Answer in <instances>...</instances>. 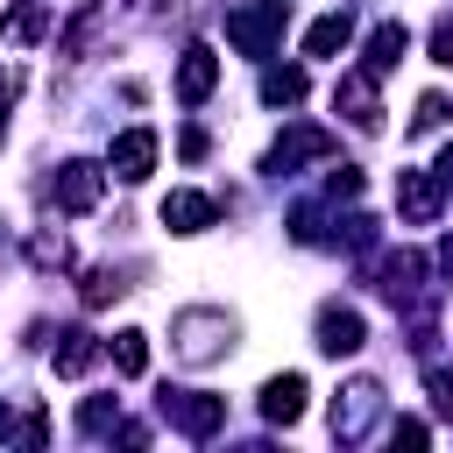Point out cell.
I'll return each instance as SVG.
<instances>
[{
	"label": "cell",
	"instance_id": "obj_1",
	"mask_svg": "<svg viewBox=\"0 0 453 453\" xmlns=\"http://www.w3.org/2000/svg\"><path fill=\"white\" fill-rule=\"evenodd\" d=\"M283 0H241V7H226V42L241 50V57H269L276 42H283Z\"/></svg>",
	"mask_w": 453,
	"mask_h": 453
},
{
	"label": "cell",
	"instance_id": "obj_2",
	"mask_svg": "<svg viewBox=\"0 0 453 453\" xmlns=\"http://www.w3.org/2000/svg\"><path fill=\"white\" fill-rule=\"evenodd\" d=\"M163 418L184 432V439H212L226 425V396H205V389H163Z\"/></svg>",
	"mask_w": 453,
	"mask_h": 453
},
{
	"label": "cell",
	"instance_id": "obj_3",
	"mask_svg": "<svg viewBox=\"0 0 453 453\" xmlns=\"http://www.w3.org/2000/svg\"><path fill=\"white\" fill-rule=\"evenodd\" d=\"M99 191H106V170H99V163L71 156V163L57 170V205H64V212H92V205H99Z\"/></svg>",
	"mask_w": 453,
	"mask_h": 453
},
{
	"label": "cell",
	"instance_id": "obj_4",
	"mask_svg": "<svg viewBox=\"0 0 453 453\" xmlns=\"http://www.w3.org/2000/svg\"><path fill=\"white\" fill-rule=\"evenodd\" d=\"M439 198H446V184H439V170H396V212L403 219H439Z\"/></svg>",
	"mask_w": 453,
	"mask_h": 453
},
{
	"label": "cell",
	"instance_id": "obj_5",
	"mask_svg": "<svg viewBox=\"0 0 453 453\" xmlns=\"http://www.w3.org/2000/svg\"><path fill=\"white\" fill-rule=\"evenodd\" d=\"M319 156H333V134H326V127H290V134L269 149V170L283 177V170H297V163H319Z\"/></svg>",
	"mask_w": 453,
	"mask_h": 453
},
{
	"label": "cell",
	"instance_id": "obj_6",
	"mask_svg": "<svg viewBox=\"0 0 453 453\" xmlns=\"http://www.w3.org/2000/svg\"><path fill=\"white\" fill-rule=\"evenodd\" d=\"M361 340H368V326H361V311H347V304H326L319 311V347L340 361V354H361Z\"/></svg>",
	"mask_w": 453,
	"mask_h": 453
},
{
	"label": "cell",
	"instance_id": "obj_7",
	"mask_svg": "<svg viewBox=\"0 0 453 453\" xmlns=\"http://www.w3.org/2000/svg\"><path fill=\"white\" fill-rule=\"evenodd\" d=\"M347 403H333V432L340 439H361L368 425H375V411H382V389L375 382H354V389H340Z\"/></svg>",
	"mask_w": 453,
	"mask_h": 453
},
{
	"label": "cell",
	"instance_id": "obj_8",
	"mask_svg": "<svg viewBox=\"0 0 453 453\" xmlns=\"http://www.w3.org/2000/svg\"><path fill=\"white\" fill-rule=\"evenodd\" d=\"M212 85H219V57H212L205 42H191V50H184V64H177V99H184V106H198Z\"/></svg>",
	"mask_w": 453,
	"mask_h": 453
},
{
	"label": "cell",
	"instance_id": "obj_9",
	"mask_svg": "<svg viewBox=\"0 0 453 453\" xmlns=\"http://www.w3.org/2000/svg\"><path fill=\"white\" fill-rule=\"evenodd\" d=\"M149 170H156V134H149V127H127V134H113V177L142 184Z\"/></svg>",
	"mask_w": 453,
	"mask_h": 453
},
{
	"label": "cell",
	"instance_id": "obj_10",
	"mask_svg": "<svg viewBox=\"0 0 453 453\" xmlns=\"http://www.w3.org/2000/svg\"><path fill=\"white\" fill-rule=\"evenodd\" d=\"M212 219H219V205H212L205 191H170V198H163V226H170V234H205Z\"/></svg>",
	"mask_w": 453,
	"mask_h": 453
},
{
	"label": "cell",
	"instance_id": "obj_11",
	"mask_svg": "<svg viewBox=\"0 0 453 453\" xmlns=\"http://www.w3.org/2000/svg\"><path fill=\"white\" fill-rule=\"evenodd\" d=\"M262 418L269 425H297L304 418V375H269L262 382Z\"/></svg>",
	"mask_w": 453,
	"mask_h": 453
},
{
	"label": "cell",
	"instance_id": "obj_12",
	"mask_svg": "<svg viewBox=\"0 0 453 453\" xmlns=\"http://www.w3.org/2000/svg\"><path fill=\"white\" fill-rule=\"evenodd\" d=\"M403 50H411V28H403V21H382V28L368 35V78L396 71V64H403Z\"/></svg>",
	"mask_w": 453,
	"mask_h": 453
},
{
	"label": "cell",
	"instance_id": "obj_13",
	"mask_svg": "<svg viewBox=\"0 0 453 453\" xmlns=\"http://www.w3.org/2000/svg\"><path fill=\"white\" fill-rule=\"evenodd\" d=\"M177 333H184V354L205 361V354H219V333H234V326L219 311H191V319H177Z\"/></svg>",
	"mask_w": 453,
	"mask_h": 453
},
{
	"label": "cell",
	"instance_id": "obj_14",
	"mask_svg": "<svg viewBox=\"0 0 453 453\" xmlns=\"http://www.w3.org/2000/svg\"><path fill=\"white\" fill-rule=\"evenodd\" d=\"M50 361H57V375H85V368L99 361V340H92L85 326H71V333H57V347H50Z\"/></svg>",
	"mask_w": 453,
	"mask_h": 453
},
{
	"label": "cell",
	"instance_id": "obj_15",
	"mask_svg": "<svg viewBox=\"0 0 453 453\" xmlns=\"http://www.w3.org/2000/svg\"><path fill=\"white\" fill-rule=\"evenodd\" d=\"M50 28V7L42 0H14L7 14H0V42H35Z\"/></svg>",
	"mask_w": 453,
	"mask_h": 453
},
{
	"label": "cell",
	"instance_id": "obj_16",
	"mask_svg": "<svg viewBox=\"0 0 453 453\" xmlns=\"http://www.w3.org/2000/svg\"><path fill=\"white\" fill-rule=\"evenodd\" d=\"M418 276H425V262H418L411 248L389 255V262H382V297H389V304H411V297H418Z\"/></svg>",
	"mask_w": 453,
	"mask_h": 453
},
{
	"label": "cell",
	"instance_id": "obj_17",
	"mask_svg": "<svg viewBox=\"0 0 453 453\" xmlns=\"http://www.w3.org/2000/svg\"><path fill=\"white\" fill-rule=\"evenodd\" d=\"M354 42V21L347 14H319L311 28H304V57H333V50H347Z\"/></svg>",
	"mask_w": 453,
	"mask_h": 453
},
{
	"label": "cell",
	"instance_id": "obj_18",
	"mask_svg": "<svg viewBox=\"0 0 453 453\" xmlns=\"http://www.w3.org/2000/svg\"><path fill=\"white\" fill-rule=\"evenodd\" d=\"M340 106H347V120H354L361 134H375V127H382V106H375L368 78H347V85H340Z\"/></svg>",
	"mask_w": 453,
	"mask_h": 453
},
{
	"label": "cell",
	"instance_id": "obj_19",
	"mask_svg": "<svg viewBox=\"0 0 453 453\" xmlns=\"http://www.w3.org/2000/svg\"><path fill=\"white\" fill-rule=\"evenodd\" d=\"M262 99H269V106H297V99H304V71H297V64L262 71Z\"/></svg>",
	"mask_w": 453,
	"mask_h": 453
},
{
	"label": "cell",
	"instance_id": "obj_20",
	"mask_svg": "<svg viewBox=\"0 0 453 453\" xmlns=\"http://www.w3.org/2000/svg\"><path fill=\"white\" fill-rule=\"evenodd\" d=\"M113 368H120V375H142V368H149V333H134V326L113 333Z\"/></svg>",
	"mask_w": 453,
	"mask_h": 453
},
{
	"label": "cell",
	"instance_id": "obj_21",
	"mask_svg": "<svg viewBox=\"0 0 453 453\" xmlns=\"http://www.w3.org/2000/svg\"><path fill=\"white\" fill-rule=\"evenodd\" d=\"M120 290H127V283H120L113 269H85V304H113Z\"/></svg>",
	"mask_w": 453,
	"mask_h": 453
},
{
	"label": "cell",
	"instance_id": "obj_22",
	"mask_svg": "<svg viewBox=\"0 0 453 453\" xmlns=\"http://www.w3.org/2000/svg\"><path fill=\"white\" fill-rule=\"evenodd\" d=\"M326 198H361V170H354V163L326 170Z\"/></svg>",
	"mask_w": 453,
	"mask_h": 453
},
{
	"label": "cell",
	"instance_id": "obj_23",
	"mask_svg": "<svg viewBox=\"0 0 453 453\" xmlns=\"http://www.w3.org/2000/svg\"><path fill=\"white\" fill-rule=\"evenodd\" d=\"M425 389H432V411L453 418V368H425Z\"/></svg>",
	"mask_w": 453,
	"mask_h": 453
},
{
	"label": "cell",
	"instance_id": "obj_24",
	"mask_svg": "<svg viewBox=\"0 0 453 453\" xmlns=\"http://www.w3.org/2000/svg\"><path fill=\"white\" fill-rule=\"evenodd\" d=\"M78 425H85V432H106V425L120 432V418H113V403H106V396H92V403L78 411Z\"/></svg>",
	"mask_w": 453,
	"mask_h": 453
},
{
	"label": "cell",
	"instance_id": "obj_25",
	"mask_svg": "<svg viewBox=\"0 0 453 453\" xmlns=\"http://www.w3.org/2000/svg\"><path fill=\"white\" fill-rule=\"evenodd\" d=\"M439 120H446V99H439V92H425V99H418V113H411V127H439Z\"/></svg>",
	"mask_w": 453,
	"mask_h": 453
},
{
	"label": "cell",
	"instance_id": "obj_26",
	"mask_svg": "<svg viewBox=\"0 0 453 453\" xmlns=\"http://www.w3.org/2000/svg\"><path fill=\"white\" fill-rule=\"evenodd\" d=\"M432 64H446V71H453V14L432 28Z\"/></svg>",
	"mask_w": 453,
	"mask_h": 453
},
{
	"label": "cell",
	"instance_id": "obj_27",
	"mask_svg": "<svg viewBox=\"0 0 453 453\" xmlns=\"http://www.w3.org/2000/svg\"><path fill=\"white\" fill-rule=\"evenodd\" d=\"M389 439H396V446H425V439H432V432H425V425H418V418H396V425H389Z\"/></svg>",
	"mask_w": 453,
	"mask_h": 453
},
{
	"label": "cell",
	"instance_id": "obj_28",
	"mask_svg": "<svg viewBox=\"0 0 453 453\" xmlns=\"http://www.w3.org/2000/svg\"><path fill=\"white\" fill-rule=\"evenodd\" d=\"M177 149H184V156L198 163V156H205V127H184V134H177Z\"/></svg>",
	"mask_w": 453,
	"mask_h": 453
},
{
	"label": "cell",
	"instance_id": "obj_29",
	"mask_svg": "<svg viewBox=\"0 0 453 453\" xmlns=\"http://www.w3.org/2000/svg\"><path fill=\"white\" fill-rule=\"evenodd\" d=\"M432 170H439V184L453 191V149H439V163H432Z\"/></svg>",
	"mask_w": 453,
	"mask_h": 453
},
{
	"label": "cell",
	"instance_id": "obj_30",
	"mask_svg": "<svg viewBox=\"0 0 453 453\" xmlns=\"http://www.w3.org/2000/svg\"><path fill=\"white\" fill-rule=\"evenodd\" d=\"M439 269H446V276H453V234H446V241H439Z\"/></svg>",
	"mask_w": 453,
	"mask_h": 453
},
{
	"label": "cell",
	"instance_id": "obj_31",
	"mask_svg": "<svg viewBox=\"0 0 453 453\" xmlns=\"http://www.w3.org/2000/svg\"><path fill=\"white\" fill-rule=\"evenodd\" d=\"M7 99H14V85H7V78H0V127H7Z\"/></svg>",
	"mask_w": 453,
	"mask_h": 453
},
{
	"label": "cell",
	"instance_id": "obj_32",
	"mask_svg": "<svg viewBox=\"0 0 453 453\" xmlns=\"http://www.w3.org/2000/svg\"><path fill=\"white\" fill-rule=\"evenodd\" d=\"M0 432H7V411H0Z\"/></svg>",
	"mask_w": 453,
	"mask_h": 453
}]
</instances>
